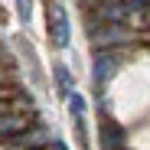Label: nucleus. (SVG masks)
Segmentation results:
<instances>
[{
    "mask_svg": "<svg viewBox=\"0 0 150 150\" xmlns=\"http://www.w3.org/2000/svg\"><path fill=\"white\" fill-rule=\"evenodd\" d=\"M49 36H52V46L56 49H69V16H65V7L59 0H49Z\"/></svg>",
    "mask_w": 150,
    "mask_h": 150,
    "instance_id": "1",
    "label": "nucleus"
},
{
    "mask_svg": "<svg viewBox=\"0 0 150 150\" xmlns=\"http://www.w3.org/2000/svg\"><path fill=\"white\" fill-rule=\"evenodd\" d=\"M46 144H52V134H49L46 127H26L23 134H16L13 137V147L16 150H39V147H46Z\"/></svg>",
    "mask_w": 150,
    "mask_h": 150,
    "instance_id": "2",
    "label": "nucleus"
},
{
    "mask_svg": "<svg viewBox=\"0 0 150 150\" xmlns=\"http://www.w3.org/2000/svg\"><path fill=\"white\" fill-rule=\"evenodd\" d=\"M91 39H95V46H98V49H105V46H121V42H127V39H131V33H127V30H121L117 23H105V26L98 30Z\"/></svg>",
    "mask_w": 150,
    "mask_h": 150,
    "instance_id": "3",
    "label": "nucleus"
},
{
    "mask_svg": "<svg viewBox=\"0 0 150 150\" xmlns=\"http://www.w3.org/2000/svg\"><path fill=\"white\" fill-rule=\"evenodd\" d=\"M114 72H117V56H108L105 49H98V56H95V85L101 88L105 79H111Z\"/></svg>",
    "mask_w": 150,
    "mask_h": 150,
    "instance_id": "4",
    "label": "nucleus"
},
{
    "mask_svg": "<svg viewBox=\"0 0 150 150\" xmlns=\"http://www.w3.org/2000/svg\"><path fill=\"white\" fill-rule=\"evenodd\" d=\"M101 144H105V150H121L124 147V127L105 117L101 121Z\"/></svg>",
    "mask_w": 150,
    "mask_h": 150,
    "instance_id": "5",
    "label": "nucleus"
},
{
    "mask_svg": "<svg viewBox=\"0 0 150 150\" xmlns=\"http://www.w3.org/2000/svg\"><path fill=\"white\" fill-rule=\"evenodd\" d=\"M30 127V121L26 117H20V114H7V117H0V137H16Z\"/></svg>",
    "mask_w": 150,
    "mask_h": 150,
    "instance_id": "6",
    "label": "nucleus"
},
{
    "mask_svg": "<svg viewBox=\"0 0 150 150\" xmlns=\"http://www.w3.org/2000/svg\"><path fill=\"white\" fill-rule=\"evenodd\" d=\"M56 88H59V98L72 95V75H69L65 65H56Z\"/></svg>",
    "mask_w": 150,
    "mask_h": 150,
    "instance_id": "7",
    "label": "nucleus"
},
{
    "mask_svg": "<svg viewBox=\"0 0 150 150\" xmlns=\"http://www.w3.org/2000/svg\"><path fill=\"white\" fill-rule=\"evenodd\" d=\"M65 101H69V114H72L75 121H79V117H85V111H88V105H85V98H82L79 91H72V95L65 98Z\"/></svg>",
    "mask_w": 150,
    "mask_h": 150,
    "instance_id": "8",
    "label": "nucleus"
},
{
    "mask_svg": "<svg viewBox=\"0 0 150 150\" xmlns=\"http://www.w3.org/2000/svg\"><path fill=\"white\" fill-rule=\"evenodd\" d=\"M16 13L23 23H30L33 20V0H16Z\"/></svg>",
    "mask_w": 150,
    "mask_h": 150,
    "instance_id": "9",
    "label": "nucleus"
},
{
    "mask_svg": "<svg viewBox=\"0 0 150 150\" xmlns=\"http://www.w3.org/2000/svg\"><path fill=\"white\" fill-rule=\"evenodd\" d=\"M52 150H69V147H65V140H59V137H56V140H52Z\"/></svg>",
    "mask_w": 150,
    "mask_h": 150,
    "instance_id": "10",
    "label": "nucleus"
},
{
    "mask_svg": "<svg viewBox=\"0 0 150 150\" xmlns=\"http://www.w3.org/2000/svg\"><path fill=\"white\" fill-rule=\"evenodd\" d=\"M7 114V101H4V98H0V117H4Z\"/></svg>",
    "mask_w": 150,
    "mask_h": 150,
    "instance_id": "11",
    "label": "nucleus"
}]
</instances>
